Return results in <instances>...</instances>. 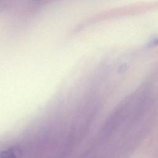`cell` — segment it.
Returning a JSON list of instances; mask_svg holds the SVG:
<instances>
[{"instance_id":"1","label":"cell","mask_w":158,"mask_h":158,"mask_svg":"<svg viewBox=\"0 0 158 158\" xmlns=\"http://www.w3.org/2000/svg\"><path fill=\"white\" fill-rule=\"evenodd\" d=\"M19 151L15 148H10L0 151V158H18Z\"/></svg>"},{"instance_id":"2","label":"cell","mask_w":158,"mask_h":158,"mask_svg":"<svg viewBox=\"0 0 158 158\" xmlns=\"http://www.w3.org/2000/svg\"><path fill=\"white\" fill-rule=\"evenodd\" d=\"M149 46H158V37L154 38L153 40H152L149 44Z\"/></svg>"}]
</instances>
